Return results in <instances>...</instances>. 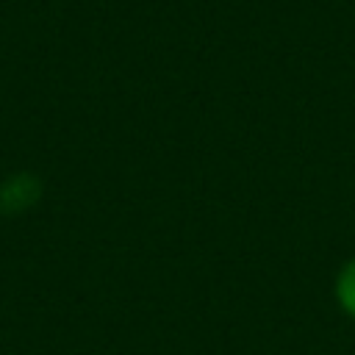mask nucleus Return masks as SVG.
I'll use <instances>...</instances> for the list:
<instances>
[{"label": "nucleus", "mask_w": 355, "mask_h": 355, "mask_svg": "<svg viewBox=\"0 0 355 355\" xmlns=\"http://www.w3.org/2000/svg\"><path fill=\"white\" fill-rule=\"evenodd\" d=\"M42 194V183L36 175H11L3 186H0V211L3 214H19L25 208H31Z\"/></svg>", "instance_id": "f257e3e1"}, {"label": "nucleus", "mask_w": 355, "mask_h": 355, "mask_svg": "<svg viewBox=\"0 0 355 355\" xmlns=\"http://www.w3.org/2000/svg\"><path fill=\"white\" fill-rule=\"evenodd\" d=\"M336 300L344 308V313L355 319V258H349L336 277Z\"/></svg>", "instance_id": "f03ea898"}]
</instances>
